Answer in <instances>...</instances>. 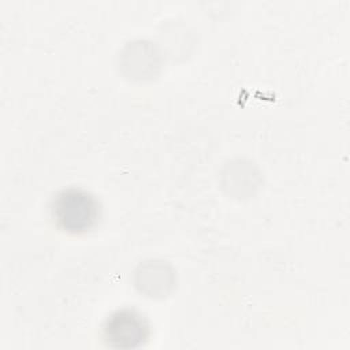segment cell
<instances>
[{
  "label": "cell",
  "mask_w": 350,
  "mask_h": 350,
  "mask_svg": "<svg viewBox=\"0 0 350 350\" xmlns=\"http://www.w3.org/2000/svg\"><path fill=\"white\" fill-rule=\"evenodd\" d=\"M101 204L90 191L66 187L57 191L49 204V216L57 230L70 235L93 231L101 220Z\"/></svg>",
  "instance_id": "obj_1"
},
{
  "label": "cell",
  "mask_w": 350,
  "mask_h": 350,
  "mask_svg": "<svg viewBox=\"0 0 350 350\" xmlns=\"http://www.w3.org/2000/svg\"><path fill=\"white\" fill-rule=\"evenodd\" d=\"M149 336V320L135 308L116 309L103 324V339L112 349H137L145 345Z\"/></svg>",
  "instance_id": "obj_2"
}]
</instances>
